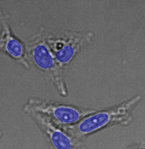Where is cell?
I'll return each instance as SVG.
<instances>
[{
    "label": "cell",
    "instance_id": "obj_1",
    "mask_svg": "<svg viewBox=\"0 0 145 149\" xmlns=\"http://www.w3.org/2000/svg\"><path fill=\"white\" fill-rule=\"evenodd\" d=\"M140 99V97H136L113 110L100 112L84 118L79 124L70 127V132L75 138L78 139L101 129L110 123L123 120L127 112Z\"/></svg>",
    "mask_w": 145,
    "mask_h": 149
},
{
    "label": "cell",
    "instance_id": "obj_2",
    "mask_svg": "<svg viewBox=\"0 0 145 149\" xmlns=\"http://www.w3.org/2000/svg\"><path fill=\"white\" fill-rule=\"evenodd\" d=\"M32 109L35 111L41 112L51 116L56 122L60 124H71L79 120L82 116L91 114L92 111H83L74 107L58 105L48 102L38 101H30Z\"/></svg>",
    "mask_w": 145,
    "mask_h": 149
},
{
    "label": "cell",
    "instance_id": "obj_5",
    "mask_svg": "<svg viewBox=\"0 0 145 149\" xmlns=\"http://www.w3.org/2000/svg\"><path fill=\"white\" fill-rule=\"evenodd\" d=\"M83 41L81 40H75L71 43H69L68 45H65L61 50H60L57 54H56V59L57 62L61 66L66 64L71 59L72 56L76 53L77 50L81 46V44L83 43Z\"/></svg>",
    "mask_w": 145,
    "mask_h": 149
},
{
    "label": "cell",
    "instance_id": "obj_4",
    "mask_svg": "<svg viewBox=\"0 0 145 149\" xmlns=\"http://www.w3.org/2000/svg\"><path fill=\"white\" fill-rule=\"evenodd\" d=\"M33 55L35 63L39 68L51 71L53 75L56 76V80L61 81V79L58 77L59 74L56 69L54 60L45 43H39L35 47Z\"/></svg>",
    "mask_w": 145,
    "mask_h": 149
},
{
    "label": "cell",
    "instance_id": "obj_3",
    "mask_svg": "<svg viewBox=\"0 0 145 149\" xmlns=\"http://www.w3.org/2000/svg\"><path fill=\"white\" fill-rule=\"evenodd\" d=\"M25 110L31 113V115L41 126L42 129L47 133L55 148L59 149H68L72 148V141L66 134L63 133L61 130L53 127L51 123L43 118V116L39 114L37 111L27 109H25Z\"/></svg>",
    "mask_w": 145,
    "mask_h": 149
},
{
    "label": "cell",
    "instance_id": "obj_6",
    "mask_svg": "<svg viewBox=\"0 0 145 149\" xmlns=\"http://www.w3.org/2000/svg\"><path fill=\"white\" fill-rule=\"evenodd\" d=\"M5 27H6L7 33L6 49L9 54L12 55L13 57L17 58L18 59H22L23 55V48L22 45L15 39L11 36L6 25Z\"/></svg>",
    "mask_w": 145,
    "mask_h": 149
}]
</instances>
